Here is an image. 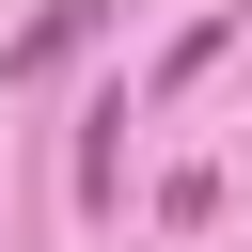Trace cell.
Returning a JSON list of instances; mask_svg holds the SVG:
<instances>
[{
	"instance_id": "2",
	"label": "cell",
	"mask_w": 252,
	"mask_h": 252,
	"mask_svg": "<svg viewBox=\"0 0 252 252\" xmlns=\"http://www.w3.org/2000/svg\"><path fill=\"white\" fill-rule=\"evenodd\" d=\"M220 47H236V16H189V32H173V47H158V94H189V79H205V63H220Z\"/></svg>"
},
{
	"instance_id": "1",
	"label": "cell",
	"mask_w": 252,
	"mask_h": 252,
	"mask_svg": "<svg viewBox=\"0 0 252 252\" xmlns=\"http://www.w3.org/2000/svg\"><path fill=\"white\" fill-rule=\"evenodd\" d=\"M94 32H110V0H47V16H32L16 47H0V79H47V63H79Z\"/></svg>"
}]
</instances>
